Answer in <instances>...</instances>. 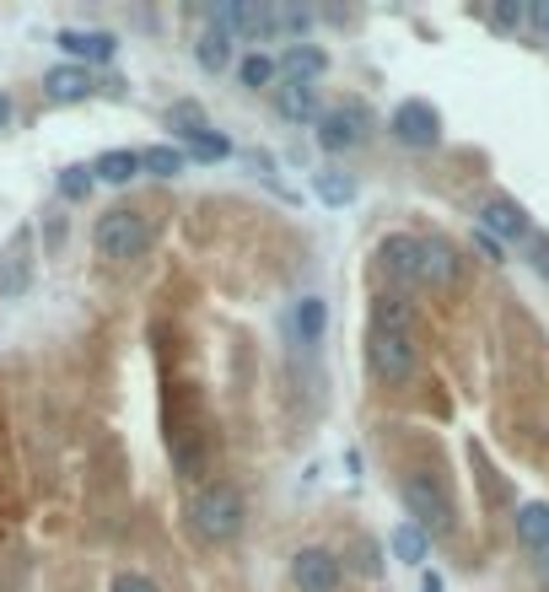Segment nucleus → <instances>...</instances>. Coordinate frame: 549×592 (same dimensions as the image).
I'll return each mask as SVG.
<instances>
[{
  "label": "nucleus",
  "mask_w": 549,
  "mask_h": 592,
  "mask_svg": "<svg viewBox=\"0 0 549 592\" xmlns=\"http://www.w3.org/2000/svg\"><path fill=\"white\" fill-rule=\"evenodd\" d=\"M189 528H194V539L200 545H232L243 528H249V501H243V490L237 485H211V490H200L194 496V507H189Z\"/></svg>",
  "instance_id": "1"
},
{
  "label": "nucleus",
  "mask_w": 549,
  "mask_h": 592,
  "mask_svg": "<svg viewBox=\"0 0 549 592\" xmlns=\"http://www.w3.org/2000/svg\"><path fill=\"white\" fill-rule=\"evenodd\" d=\"M157 243V221L146 211H129V205H114V211L97 215L92 226V249L108 258V264H129V258H146Z\"/></svg>",
  "instance_id": "2"
},
{
  "label": "nucleus",
  "mask_w": 549,
  "mask_h": 592,
  "mask_svg": "<svg viewBox=\"0 0 549 592\" xmlns=\"http://www.w3.org/2000/svg\"><path fill=\"white\" fill-rule=\"evenodd\" d=\"M399 496H404V511H410V522L421 528L425 539H447V533L458 528V517H453V501H447V490H442V485H436L431 474H404Z\"/></svg>",
  "instance_id": "3"
},
{
  "label": "nucleus",
  "mask_w": 549,
  "mask_h": 592,
  "mask_svg": "<svg viewBox=\"0 0 549 592\" xmlns=\"http://www.w3.org/2000/svg\"><path fill=\"white\" fill-rule=\"evenodd\" d=\"M367 361H372V378L399 388L421 372V350H415V335H399V329H372V345H367Z\"/></svg>",
  "instance_id": "4"
},
{
  "label": "nucleus",
  "mask_w": 549,
  "mask_h": 592,
  "mask_svg": "<svg viewBox=\"0 0 549 592\" xmlns=\"http://www.w3.org/2000/svg\"><path fill=\"white\" fill-rule=\"evenodd\" d=\"M372 108L361 103V97H350V103H339V108H324V119H318V146L339 157V151H356V146H367L372 140Z\"/></svg>",
  "instance_id": "5"
},
{
  "label": "nucleus",
  "mask_w": 549,
  "mask_h": 592,
  "mask_svg": "<svg viewBox=\"0 0 549 592\" xmlns=\"http://www.w3.org/2000/svg\"><path fill=\"white\" fill-rule=\"evenodd\" d=\"M388 135L404 146V151H431L436 140H442V114L421 103V97H410V103H399L393 114H388Z\"/></svg>",
  "instance_id": "6"
},
{
  "label": "nucleus",
  "mask_w": 549,
  "mask_h": 592,
  "mask_svg": "<svg viewBox=\"0 0 549 592\" xmlns=\"http://www.w3.org/2000/svg\"><path fill=\"white\" fill-rule=\"evenodd\" d=\"M345 582V560L324 545H307L292 554V588L296 592H339Z\"/></svg>",
  "instance_id": "7"
},
{
  "label": "nucleus",
  "mask_w": 549,
  "mask_h": 592,
  "mask_svg": "<svg viewBox=\"0 0 549 592\" xmlns=\"http://www.w3.org/2000/svg\"><path fill=\"white\" fill-rule=\"evenodd\" d=\"M378 264L399 292L421 286V237H410V232H388V237L378 243Z\"/></svg>",
  "instance_id": "8"
},
{
  "label": "nucleus",
  "mask_w": 549,
  "mask_h": 592,
  "mask_svg": "<svg viewBox=\"0 0 549 592\" xmlns=\"http://www.w3.org/2000/svg\"><path fill=\"white\" fill-rule=\"evenodd\" d=\"M211 28L232 33V39H275L270 33V6H254V0H221V6H211Z\"/></svg>",
  "instance_id": "9"
},
{
  "label": "nucleus",
  "mask_w": 549,
  "mask_h": 592,
  "mask_svg": "<svg viewBox=\"0 0 549 592\" xmlns=\"http://www.w3.org/2000/svg\"><path fill=\"white\" fill-rule=\"evenodd\" d=\"M479 232H490L496 243H528L534 237V226H528V211L507 200V194H490L485 205H479Z\"/></svg>",
  "instance_id": "10"
},
{
  "label": "nucleus",
  "mask_w": 549,
  "mask_h": 592,
  "mask_svg": "<svg viewBox=\"0 0 549 592\" xmlns=\"http://www.w3.org/2000/svg\"><path fill=\"white\" fill-rule=\"evenodd\" d=\"M54 43L71 54V65H86V71H92V65H108V60L119 54V33H108V28H65Z\"/></svg>",
  "instance_id": "11"
},
{
  "label": "nucleus",
  "mask_w": 549,
  "mask_h": 592,
  "mask_svg": "<svg viewBox=\"0 0 549 592\" xmlns=\"http://www.w3.org/2000/svg\"><path fill=\"white\" fill-rule=\"evenodd\" d=\"M458 275H464L458 249H453V243H442V237H421V286L447 292V286H458Z\"/></svg>",
  "instance_id": "12"
},
{
  "label": "nucleus",
  "mask_w": 549,
  "mask_h": 592,
  "mask_svg": "<svg viewBox=\"0 0 549 592\" xmlns=\"http://www.w3.org/2000/svg\"><path fill=\"white\" fill-rule=\"evenodd\" d=\"M275 108H281V119H292V125H318V119H324V108H318V86H307V82H281L275 86Z\"/></svg>",
  "instance_id": "13"
},
{
  "label": "nucleus",
  "mask_w": 549,
  "mask_h": 592,
  "mask_svg": "<svg viewBox=\"0 0 549 592\" xmlns=\"http://www.w3.org/2000/svg\"><path fill=\"white\" fill-rule=\"evenodd\" d=\"M43 97L49 103H86L92 97V71L86 65H54L43 76Z\"/></svg>",
  "instance_id": "14"
},
{
  "label": "nucleus",
  "mask_w": 549,
  "mask_h": 592,
  "mask_svg": "<svg viewBox=\"0 0 549 592\" xmlns=\"http://www.w3.org/2000/svg\"><path fill=\"white\" fill-rule=\"evenodd\" d=\"M281 71H286V82H318L324 71H329V54L324 49H313V43H286V54L275 60Z\"/></svg>",
  "instance_id": "15"
},
{
  "label": "nucleus",
  "mask_w": 549,
  "mask_h": 592,
  "mask_svg": "<svg viewBox=\"0 0 549 592\" xmlns=\"http://www.w3.org/2000/svg\"><path fill=\"white\" fill-rule=\"evenodd\" d=\"M511 528H517V545H522V550L549 554V507H545V501H528V507H517Z\"/></svg>",
  "instance_id": "16"
},
{
  "label": "nucleus",
  "mask_w": 549,
  "mask_h": 592,
  "mask_svg": "<svg viewBox=\"0 0 549 592\" xmlns=\"http://www.w3.org/2000/svg\"><path fill=\"white\" fill-rule=\"evenodd\" d=\"M372 329H399V335H415V302L404 292H382L372 302Z\"/></svg>",
  "instance_id": "17"
},
{
  "label": "nucleus",
  "mask_w": 549,
  "mask_h": 592,
  "mask_svg": "<svg viewBox=\"0 0 549 592\" xmlns=\"http://www.w3.org/2000/svg\"><path fill=\"white\" fill-rule=\"evenodd\" d=\"M232 33H221V28H205L200 39H194V60H200V71L205 76H221L226 65H232Z\"/></svg>",
  "instance_id": "18"
},
{
  "label": "nucleus",
  "mask_w": 549,
  "mask_h": 592,
  "mask_svg": "<svg viewBox=\"0 0 549 592\" xmlns=\"http://www.w3.org/2000/svg\"><path fill=\"white\" fill-rule=\"evenodd\" d=\"M292 324H296V339H302V345H318L324 329H329V302H324V296H302Z\"/></svg>",
  "instance_id": "19"
},
{
  "label": "nucleus",
  "mask_w": 549,
  "mask_h": 592,
  "mask_svg": "<svg viewBox=\"0 0 549 592\" xmlns=\"http://www.w3.org/2000/svg\"><path fill=\"white\" fill-rule=\"evenodd\" d=\"M388 550H393V560H404V565H425V554H431V539H425L415 522H399V528L388 533Z\"/></svg>",
  "instance_id": "20"
},
{
  "label": "nucleus",
  "mask_w": 549,
  "mask_h": 592,
  "mask_svg": "<svg viewBox=\"0 0 549 592\" xmlns=\"http://www.w3.org/2000/svg\"><path fill=\"white\" fill-rule=\"evenodd\" d=\"M92 178L97 183H129V178H140V151H103L92 162Z\"/></svg>",
  "instance_id": "21"
},
{
  "label": "nucleus",
  "mask_w": 549,
  "mask_h": 592,
  "mask_svg": "<svg viewBox=\"0 0 549 592\" xmlns=\"http://www.w3.org/2000/svg\"><path fill=\"white\" fill-rule=\"evenodd\" d=\"M183 168H189V157L178 146H146L140 151V172H151V178H178Z\"/></svg>",
  "instance_id": "22"
},
{
  "label": "nucleus",
  "mask_w": 549,
  "mask_h": 592,
  "mask_svg": "<svg viewBox=\"0 0 549 592\" xmlns=\"http://www.w3.org/2000/svg\"><path fill=\"white\" fill-rule=\"evenodd\" d=\"M313 189H318L324 205H350V200H356V178H345V172H335V168L313 172Z\"/></svg>",
  "instance_id": "23"
},
{
  "label": "nucleus",
  "mask_w": 549,
  "mask_h": 592,
  "mask_svg": "<svg viewBox=\"0 0 549 592\" xmlns=\"http://www.w3.org/2000/svg\"><path fill=\"white\" fill-rule=\"evenodd\" d=\"M178 151H183L189 162H221V157H232V140H226V135H215V129H205V135L183 140Z\"/></svg>",
  "instance_id": "24"
},
{
  "label": "nucleus",
  "mask_w": 549,
  "mask_h": 592,
  "mask_svg": "<svg viewBox=\"0 0 549 592\" xmlns=\"http://www.w3.org/2000/svg\"><path fill=\"white\" fill-rule=\"evenodd\" d=\"M168 125H172V135H178V146L211 129V125H205V114H200V103H172V108H168Z\"/></svg>",
  "instance_id": "25"
},
{
  "label": "nucleus",
  "mask_w": 549,
  "mask_h": 592,
  "mask_svg": "<svg viewBox=\"0 0 549 592\" xmlns=\"http://www.w3.org/2000/svg\"><path fill=\"white\" fill-rule=\"evenodd\" d=\"M307 28H313V11H302V6H281V0L270 6V33H275V39H281V33L302 39Z\"/></svg>",
  "instance_id": "26"
},
{
  "label": "nucleus",
  "mask_w": 549,
  "mask_h": 592,
  "mask_svg": "<svg viewBox=\"0 0 549 592\" xmlns=\"http://www.w3.org/2000/svg\"><path fill=\"white\" fill-rule=\"evenodd\" d=\"M275 71H281V65H275V60H270V54H243V60H237V82L249 86V92H258V86H270L275 82Z\"/></svg>",
  "instance_id": "27"
},
{
  "label": "nucleus",
  "mask_w": 549,
  "mask_h": 592,
  "mask_svg": "<svg viewBox=\"0 0 549 592\" xmlns=\"http://www.w3.org/2000/svg\"><path fill=\"white\" fill-rule=\"evenodd\" d=\"M92 168H60V200L65 205H86V194H92Z\"/></svg>",
  "instance_id": "28"
},
{
  "label": "nucleus",
  "mask_w": 549,
  "mask_h": 592,
  "mask_svg": "<svg viewBox=\"0 0 549 592\" xmlns=\"http://www.w3.org/2000/svg\"><path fill=\"white\" fill-rule=\"evenodd\" d=\"M28 269H33V264H28V254L17 249V254L6 258V269H0V292H6V296H22V292H28Z\"/></svg>",
  "instance_id": "29"
},
{
  "label": "nucleus",
  "mask_w": 549,
  "mask_h": 592,
  "mask_svg": "<svg viewBox=\"0 0 549 592\" xmlns=\"http://www.w3.org/2000/svg\"><path fill=\"white\" fill-rule=\"evenodd\" d=\"M528 22V6H517V0H502V6H490V28L496 33H517Z\"/></svg>",
  "instance_id": "30"
},
{
  "label": "nucleus",
  "mask_w": 549,
  "mask_h": 592,
  "mask_svg": "<svg viewBox=\"0 0 549 592\" xmlns=\"http://www.w3.org/2000/svg\"><path fill=\"white\" fill-rule=\"evenodd\" d=\"M356 571H361V577H378V571H382L378 545H372V539H361V545H356Z\"/></svg>",
  "instance_id": "31"
},
{
  "label": "nucleus",
  "mask_w": 549,
  "mask_h": 592,
  "mask_svg": "<svg viewBox=\"0 0 549 592\" xmlns=\"http://www.w3.org/2000/svg\"><path fill=\"white\" fill-rule=\"evenodd\" d=\"M114 592H162L151 577H140V571H125V577H114Z\"/></svg>",
  "instance_id": "32"
},
{
  "label": "nucleus",
  "mask_w": 549,
  "mask_h": 592,
  "mask_svg": "<svg viewBox=\"0 0 549 592\" xmlns=\"http://www.w3.org/2000/svg\"><path fill=\"white\" fill-rule=\"evenodd\" d=\"M528 258H534V269L539 275H549V237L539 232V237H528Z\"/></svg>",
  "instance_id": "33"
},
{
  "label": "nucleus",
  "mask_w": 549,
  "mask_h": 592,
  "mask_svg": "<svg viewBox=\"0 0 549 592\" xmlns=\"http://www.w3.org/2000/svg\"><path fill=\"white\" fill-rule=\"evenodd\" d=\"M474 249H479V258H490V264H502V243H496L490 232H474Z\"/></svg>",
  "instance_id": "34"
},
{
  "label": "nucleus",
  "mask_w": 549,
  "mask_h": 592,
  "mask_svg": "<svg viewBox=\"0 0 549 592\" xmlns=\"http://www.w3.org/2000/svg\"><path fill=\"white\" fill-rule=\"evenodd\" d=\"M528 28H534V33H545V39H549V0H539V6H528Z\"/></svg>",
  "instance_id": "35"
},
{
  "label": "nucleus",
  "mask_w": 549,
  "mask_h": 592,
  "mask_svg": "<svg viewBox=\"0 0 549 592\" xmlns=\"http://www.w3.org/2000/svg\"><path fill=\"white\" fill-rule=\"evenodd\" d=\"M421 592H442V577H436V571H425V577H421Z\"/></svg>",
  "instance_id": "36"
},
{
  "label": "nucleus",
  "mask_w": 549,
  "mask_h": 592,
  "mask_svg": "<svg viewBox=\"0 0 549 592\" xmlns=\"http://www.w3.org/2000/svg\"><path fill=\"white\" fill-rule=\"evenodd\" d=\"M11 125V97H6V92H0V129Z\"/></svg>",
  "instance_id": "37"
},
{
  "label": "nucleus",
  "mask_w": 549,
  "mask_h": 592,
  "mask_svg": "<svg viewBox=\"0 0 549 592\" xmlns=\"http://www.w3.org/2000/svg\"><path fill=\"white\" fill-rule=\"evenodd\" d=\"M539 571H545V582H549V554H539Z\"/></svg>",
  "instance_id": "38"
}]
</instances>
